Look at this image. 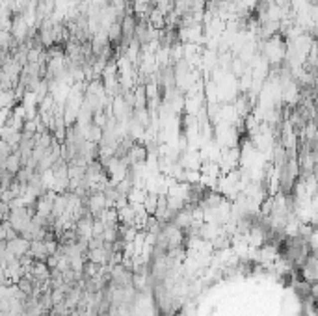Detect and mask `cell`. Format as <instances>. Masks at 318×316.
<instances>
[{
  "instance_id": "5",
  "label": "cell",
  "mask_w": 318,
  "mask_h": 316,
  "mask_svg": "<svg viewBox=\"0 0 318 316\" xmlns=\"http://www.w3.org/2000/svg\"><path fill=\"white\" fill-rule=\"evenodd\" d=\"M9 212H11V207H9V203H0V221H7V218H9Z\"/></svg>"
},
{
  "instance_id": "2",
  "label": "cell",
  "mask_w": 318,
  "mask_h": 316,
  "mask_svg": "<svg viewBox=\"0 0 318 316\" xmlns=\"http://www.w3.org/2000/svg\"><path fill=\"white\" fill-rule=\"evenodd\" d=\"M30 244H32L30 240L22 238V236H15V238L7 240V249L13 253L17 259H21L22 255H26V253H28Z\"/></svg>"
},
{
  "instance_id": "1",
  "label": "cell",
  "mask_w": 318,
  "mask_h": 316,
  "mask_svg": "<svg viewBox=\"0 0 318 316\" xmlns=\"http://www.w3.org/2000/svg\"><path fill=\"white\" fill-rule=\"evenodd\" d=\"M9 34H11V37H13V41L19 43V45H22V43L28 39L30 26L26 24V21L22 19V15H17V17H13V19H11Z\"/></svg>"
},
{
  "instance_id": "4",
  "label": "cell",
  "mask_w": 318,
  "mask_h": 316,
  "mask_svg": "<svg viewBox=\"0 0 318 316\" xmlns=\"http://www.w3.org/2000/svg\"><path fill=\"white\" fill-rule=\"evenodd\" d=\"M4 168H6V171H9L11 175H15V173H17V171L22 168V166H21V156L17 155V153H11V155L6 158V162H4Z\"/></svg>"
},
{
  "instance_id": "3",
  "label": "cell",
  "mask_w": 318,
  "mask_h": 316,
  "mask_svg": "<svg viewBox=\"0 0 318 316\" xmlns=\"http://www.w3.org/2000/svg\"><path fill=\"white\" fill-rule=\"evenodd\" d=\"M13 45L15 41H13V37H11V34H9V30H0V52H2V54H7Z\"/></svg>"
}]
</instances>
